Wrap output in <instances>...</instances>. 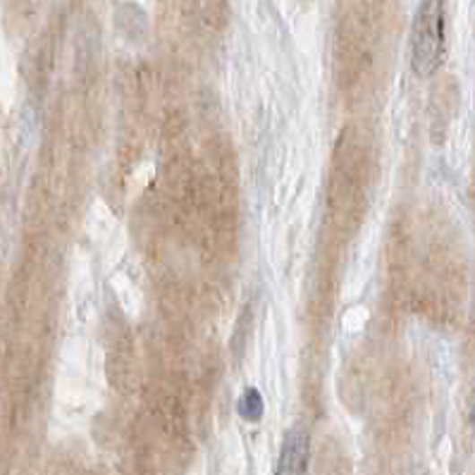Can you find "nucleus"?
Masks as SVG:
<instances>
[{"mask_svg":"<svg viewBox=\"0 0 475 475\" xmlns=\"http://www.w3.org/2000/svg\"><path fill=\"white\" fill-rule=\"evenodd\" d=\"M306 469H308V435L304 428H294L284 437L275 475H306Z\"/></svg>","mask_w":475,"mask_h":475,"instance_id":"nucleus-2","label":"nucleus"},{"mask_svg":"<svg viewBox=\"0 0 475 475\" xmlns=\"http://www.w3.org/2000/svg\"><path fill=\"white\" fill-rule=\"evenodd\" d=\"M445 57L442 0H423L411 29V65L419 77H430Z\"/></svg>","mask_w":475,"mask_h":475,"instance_id":"nucleus-1","label":"nucleus"},{"mask_svg":"<svg viewBox=\"0 0 475 475\" xmlns=\"http://www.w3.org/2000/svg\"><path fill=\"white\" fill-rule=\"evenodd\" d=\"M237 411H239L241 419L248 420V423L261 420L263 411H265V404H263L261 392L255 390V387H246V390H244V394L239 397V402H237Z\"/></svg>","mask_w":475,"mask_h":475,"instance_id":"nucleus-3","label":"nucleus"}]
</instances>
